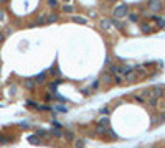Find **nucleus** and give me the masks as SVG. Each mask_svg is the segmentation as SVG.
<instances>
[{
    "mask_svg": "<svg viewBox=\"0 0 165 148\" xmlns=\"http://www.w3.org/2000/svg\"><path fill=\"white\" fill-rule=\"evenodd\" d=\"M112 15H114L116 18H124V16H127V15H129V5H127V4L117 5V7L114 8Z\"/></svg>",
    "mask_w": 165,
    "mask_h": 148,
    "instance_id": "f257e3e1",
    "label": "nucleus"
},
{
    "mask_svg": "<svg viewBox=\"0 0 165 148\" xmlns=\"http://www.w3.org/2000/svg\"><path fill=\"white\" fill-rule=\"evenodd\" d=\"M162 4H164V0H150V2L147 4V7H148L150 12L157 13V12H160L162 10Z\"/></svg>",
    "mask_w": 165,
    "mask_h": 148,
    "instance_id": "f03ea898",
    "label": "nucleus"
},
{
    "mask_svg": "<svg viewBox=\"0 0 165 148\" xmlns=\"http://www.w3.org/2000/svg\"><path fill=\"white\" fill-rule=\"evenodd\" d=\"M111 25H112L111 18H103V20L99 21V28L103 30V31H107V30L111 28Z\"/></svg>",
    "mask_w": 165,
    "mask_h": 148,
    "instance_id": "7ed1b4c3",
    "label": "nucleus"
},
{
    "mask_svg": "<svg viewBox=\"0 0 165 148\" xmlns=\"http://www.w3.org/2000/svg\"><path fill=\"white\" fill-rule=\"evenodd\" d=\"M152 95H155V97H162V95H164V87H162V86H154L152 87Z\"/></svg>",
    "mask_w": 165,
    "mask_h": 148,
    "instance_id": "20e7f679",
    "label": "nucleus"
},
{
    "mask_svg": "<svg viewBox=\"0 0 165 148\" xmlns=\"http://www.w3.org/2000/svg\"><path fill=\"white\" fill-rule=\"evenodd\" d=\"M106 132H109L106 125H103V123H98V125H96V133H98V135H104Z\"/></svg>",
    "mask_w": 165,
    "mask_h": 148,
    "instance_id": "39448f33",
    "label": "nucleus"
},
{
    "mask_svg": "<svg viewBox=\"0 0 165 148\" xmlns=\"http://www.w3.org/2000/svg\"><path fill=\"white\" fill-rule=\"evenodd\" d=\"M111 81H112V74L111 73H104L103 76H101V82H104V84H109Z\"/></svg>",
    "mask_w": 165,
    "mask_h": 148,
    "instance_id": "423d86ee",
    "label": "nucleus"
},
{
    "mask_svg": "<svg viewBox=\"0 0 165 148\" xmlns=\"http://www.w3.org/2000/svg\"><path fill=\"white\" fill-rule=\"evenodd\" d=\"M46 81V73H40L38 76H35V82L37 84H43Z\"/></svg>",
    "mask_w": 165,
    "mask_h": 148,
    "instance_id": "0eeeda50",
    "label": "nucleus"
},
{
    "mask_svg": "<svg viewBox=\"0 0 165 148\" xmlns=\"http://www.w3.org/2000/svg\"><path fill=\"white\" fill-rule=\"evenodd\" d=\"M71 20H73L74 23H79V25H86V18H84V16H78V15H73V16H71Z\"/></svg>",
    "mask_w": 165,
    "mask_h": 148,
    "instance_id": "6e6552de",
    "label": "nucleus"
},
{
    "mask_svg": "<svg viewBox=\"0 0 165 148\" xmlns=\"http://www.w3.org/2000/svg\"><path fill=\"white\" fill-rule=\"evenodd\" d=\"M25 87H27V89H30V90H33L35 89V84H37V82H35V79H25Z\"/></svg>",
    "mask_w": 165,
    "mask_h": 148,
    "instance_id": "1a4fd4ad",
    "label": "nucleus"
},
{
    "mask_svg": "<svg viewBox=\"0 0 165 148\" xmlns=\"http://www.w3.org/2000/svg\"><path fill=\"white\" fill-rule=\"evenodd\" d=\"M124 78H126V81H127V82H132V81H136V79H137V74L132 73V71H129L127 74H124Z\"/></svg>",
    "mask_w": 165,
    "mask_h": 148,
    "instance_id": "9d476101",
    "label": "nucleus"
},
{
    "mask_svg": "<svg viewBox=\"0 0 165 148\" xmlns=\"http://www.w3.org/2000/svg\"><path fill=\"white\" fill-rule=\"evenodd\" d=\"M28 142L32 145H40L41 143V140H40V137H38V135H30L28 137Z\"/></svg>",
    "mask_w": 165,
    "mask_h": 148,
    "instance_id": "9b49d317",
    "label": "nucleus"
},
{
    "mask_svg": "<svg viewBox=\"0 0 165 148\" xmlns=\"http://www.w3.org/2000/svg\"><path fill=\"white\" fill-rule=\"evenodd\" d=\"M56 20H58L56 13H48V16H46V23H55Z\"/></svg>",
    "mask_w": 165,
    "mask_h": 148,
    "instance_id": "f8f14e48",
    "label": "nucleus"
},
{
    "mask_svg": "<svg viewBox=\"0 0 165 148\" xmlns=\"http://www.w3.org/2000/svg\"><path fill=\"white\" fill-rule=\"evenodd\" d=\"M152 18L157 21L159 28H165V20H164V18H159V16H155V15H152Z\"/></svg>",
    "mask_w": 165,
    "mask_h": 148,
    "instance_id": "ddd939ff",
    "label": "nucleus"
},
{
    "mask_svg": "<svg viewBox=\"0 0 165 148\" xmlns=\"http://www.w3.org/2000/svg\"><path fill=\"white\" fill-rule=\"evenodd\" d=\"M73 10H74V8H73V5H71V4H66L65 7H63V12H66V13H73Z\"/></svg>",
    "mask_w": 165,
    "mask_h": 148,
    "instance_id": "4468645a",
    "label": "nucleus"
},
{
    "mask_svg": "<svg viewBox=\"0 0 165 148\" xmlns=\"http://www.w3.org/2000/svg\"><path fill=\"white\" fill-rule=\"evenodd\" d=\"M60 84H61V81H60V79H58V81H55V82H51V84H50V90H56V87L60 86Z\"/></svg>",
    "mask_w": 165,
    "mask_h": 148,
    "instance_id": "2eb2a0df",
    "label": "nucleus"
},
{
    "mask_svg": "<svg viewBox=\"0 0 165 148\" xmlns=\"http://www.w3.org/2000/svg\"><path fill=\"white\" fill-rule=\"evenodd\" d=\"M48 5L51 8H56L58 5H60V0H48Z\"/></svg>",
    "mask_w": 165,
    "mask_h": 148,
    "instance_id": "dca6fc26",
    "label": "nucleus"
},
{
    "mask_svg": "<svg viewBox=\"0 0 165 148\" xmlns=\"http://www.w3.org/2000/svg\"><path fill=\"white\" fill-rule=\"evenodd\" d=\"M140 28H142V31H144V33H150V26H148L147 23H142V26H140Z\"/></svg>",
    "mask_w": 165,
    "mask_h": 148,
    "instance_id": "f3484780",
    "label": "nucleus"
},
{
    "mask_svg": "<svg viewBox=\"0 0 165 148\" xmlns=\"http://www.w3.org/2000/svg\"><path fill=\"white\" fill-rule=\"evenodd\" d=\"M50 73L53 74V76H56V74H60V69H58L56 66H53V68H50Z\"/></svg>",
    "mask_w": 165,
    "mask_h": 148,
    "instance_id": "a211bd4d",
    "label": "nucleus"
},
{
    "mask_svg": "<svg viewBox=\"0 0 165 148\" xmlns=\"http://www.w3.org/2000/svg\"><path fill=\"white\" fill-rule=\"evenodd\" d=\"M37 109H38V110H53L50 105H38Z\"/></svg>",
    "mask_w": 165,
    "mask_h": 148,
    "instance_id": "6ab92c4d",
    "label": "nucleus"
},
{
    "mask_svg": "<svg viewBox=\"0 0 165 148\" xmlns=\"http://www.w3.org/2000/svg\"><path fill=\"white\" fill-rule=\"evenodd\" d=\"M51 133H53L56 138H61V130H56V128H55V130H51Z\"/></svg>",
    "mask_w": 165,
    "mask_h": 148,
    "instance_id": "aec40b11",
    "label": "nucleus"
},
{
    "mask_svg": "<svg viewBox=\"0 0 165 148\" xmlns=\"http://www.w3.org/2000/svg\"><path fill=\"white\" fill-rule=\"evenodd\" d=\"M129 20H131V21H139V15H134V13H131V15H129Z\"/></svg>",
    "mask_w": 165,
    "mask_h": 148,
    "instance_id": "412c9836",
    "label": "nucleus"
},
{
    "mask_svg": "<svg viewBox=\"0 0 165 148\" xmlns=\"http://www.w3.org/2000/svg\"><path fill=\"white\" fill-rule=\"evenodd\" d=\"M109 73H111V74H116V73H117V64H112L111 68H109Z\"/></svg>",
    "mask_w": 165,
    "mask_h": 148,
    "instance_id": "4be33fe9",
    "label": "nucleus"
},
{
    "mask_svg": "<svg viewBox=\"0 0 165 148\" xmlns=\"http://www.w3.org/2000/svg\"><path fill=\"white\" fill-rule=\"evenodd\" d=\"M99 86H101V79H96V81L93 82V89H98Z\"/></svg>",
    "mask_w": 165,
    "mask_h": 148,
    "instance_id": "5701e85b",
    "label": "nucleus"
},
{
    "mask_svg": "<svg viewBox=\"0 0 165 148\" xmlns=\"http://www.w3.org/2000/svg\"><path fill=\"white\" fill-rule=\"evenodd\" d=\"M148 104H150V105H157V97H155V95L148 99Z\"/></svg>",
    "mask_w": 165,
    "mask_h": 148,
    "instance_id": "b1692460",
    "label": "nucleus"
},
{
    "mask_svg": "<svg viewBox=\"0 0 165 148\" xmlns=\"http://www.w3.org/2000/svg\"><path fill=\"white\" fill-rule=\"evenodd\" d=\"M37 23H38V25H43V23H46V16H45V15H43V16H40Z\"/></svg>",
    "mask_w": 165,
    "mask_h": 148,
    "instance_id": "393cba45",
    "label": "nucleus"
},
{
    "mask_svg": "<svg viewBox=\"0 0 165 148\" xmlns=\"http://www.w3.org/2000/svg\"><path fill=\"white\" fill-rule=\"evenodd\" d=\"M37 135L38 137H46V135H48V132H46V130H38Z\"/></svg>",
    "mask_w": 165,
    "mask_h": 148,
    "instance_id": "a878e982",
    "label": "nucleus"
},
{
    "mask_svg": "<svg viewBox=\"0 0 165 148\" xmlns=\"http://www.w3.org/2000/svg\"><path fill=\"white\" fill-rule=\"evenodd\" d=\"M98 123H103V125H107V123H109V119H107V117H103V119L99 120Z\"/></svg>",
    "mask_w": 165,
    "mask_h": 148,
    "instance_id": "bb28decb",
    "label": "nucleus"
},
{
    "mask_svg": "<svg viewBox=\"0 0 165 148\" xmlns=\"http://www.w3.org/2000/svg\"><path fill=\"white\" fill-rule=\"evenodd\" d=\"M84 143H86L84 140H76V142H74V145H76V147H82Z\"/></svg>",
    "mask_w": 165,
    "mask_h": 148,
    "instance_id": "cd10ccee",
    "label": "nucleus"
},
{
    "mask_svg": "<svg viewBox=\"0 0 165 148\" xmlns=\"http://www.w3.org/2000/svg\"><path fill=\"white\" fill-rule=\"evenodd\" d=\"M56 109H58L60 112H68V109H66L65 105H56Z\"/></svg>",
    "mask_w": 165,
    "mask_h": 148,
    "instance_id": "c85d7f7f",
    "label": "nucleus"
},
{
    "mask_svg": "<svg viewBox=\"0 0 165 148\" xmlns=\"http://www.w3.org/2000/svg\"><path fill=\"white\" fill-rule=\"evenodd\" d=\"M27 105H33V107H38L37 102H33V100H27Z\"/></svg>",
    "mask_w": 165,
    "mask_h": 148,
    "instance_id": "c756f323",
    "label": "nucleus"
},
{
    "mask_svg": "<svg viewBox=\"0 0 165 148\" xmlns=\"http://www.w3.org/2000/svg\"><path fill=\"white\" fill-rule=\"evenodd\" d=\"M66 138H68V140H74V135H73V132H70V133L66 135Z\"/></svg>",
    "mask_w": 165,
    "mask_h": 148,
    "instance_id": "7c9ffc66",
    "label": "nucleus"
},
{
    "mask_svg": "<svg viewBox=\"0 0 165 148\" xmlns=\"http://www.w3.org/2000/svg\"><path fill=\"white\" fill-rule=\"evenodd\" d=\"M0 142H2V143H7L8 138H7V137H0Z\"/></svg>",
    "mask_w": 165,
    "mask_h": 148,
    "instance_id": "2f4dec72",
    "label": "nucleus"
},
{
    "mask_svg": "<svg viewBox=\"0 0 165 148\" xmlns=\"http://www.w3.org/2000/svg\"><path fill=\"white\" fill-rule=\"evenodd\" d=\"M20 125H22V127H30V123H28V122H22Z\"/></svg>",
    "mask_w": 165,
    "mask_h": 148,
    "instance_id": "473e14b6",
    "label": "nucleus"
},
{
    "mask_svg": "<svg viewBox=\"0 0 165 148\" xmlns=\"http://www.w3.org/2000/svg\"><path fill=\"white\" fill-rule=\"evenodd\" d=\"M4 18H5V13H4V12H0V21L4 20Z\"/></svg>",
    "mask_w": 165,
    "mask_h": 148,
    "instance_id": "72a5a7b5",
    "label": "nucleus"
},
{
    "mask_svg": "<svg viewBox=\"0 0 165 148\" xmlns=\"http://www.w3.org/2000/svg\"><path fill=\"white\" fill-rule=\"evenodd\" d=\"M160 120H162V122H165V114H162V115H160Z\"/></svg>",
    "mask_w": 165,
    "mask_h": 148,
    "instance_id": "f704fd0d",
    "label": "nucleus"
},
{
    "mask_svg": "<svg viewBox=\"0 0 165 148\" xmlns=\"http://www.w3.org/2000/svg\"><path fill=\"white\" fill-rule=\"evenodd\" d=\"M4 40H5V36L2 35V33H0V41H4Z\"/></svg>",
    "mask_w": 165,
    "mask_h": 148,
    "instance_id": "c9c22d12",
    "label": "nucleus"
},
{
    "mask_svg": "<svg viewBox=\"0 0 165 148\" xmlns=\"http://www.w3.org/2000/svg\"><path fill=\"white\" fill-rule=\"evenodd\" d=\"M8 0H0V4H7Z\"/></svg>",
    "mask_w": 165,
    "mask_h": 148,
    "instance_id": "e433bc0d",
    "label": "nucleus"
},
{
    "mask_svg": "<svg viewBox=\"0 0 165 148\" xmlns=\"http://www.w3.org/2000/svg\"><path fill=\"white\" fill-rule=\"evenodd\" d=\"M63 2H66V4H70V2H71V0H63Z\"/></svg>",
    "mask_w": 165,
    "mask_h": 148,
    "instance_id": "4c0bfd02",
    "label": "nucleus"
},
{
    "mask_svg": "<svg viewBox=\"0 0 165 148\" xmlns=\"http://www.w3.org/2000/svg\"><path fill=\"white\" fill-rule=\"evenodd\" d=\"M107 2H117V0H107Z\"/></svg>",
    "mask_w": 165,
    "mask_h": 148,
    "instance_id": "58836bf2",
    "label": "nucleus"
},
{
    "mask_svg": "<svg viewBox=\"0 0 165 148\" xmlns=\"http://www.w3.org/2000/svg\"><path fill=\"white\" fill-rule=\"evenodd\" d=\"M164 92H165V89H164ZM164 95H165V94H164Z\"/></svg>",
    "mask_w": 165,
    "mask_h": 148,
    "instance_id": "ea45409f",
    "label": "nucleus"
},
{
    "mask_svg": "<svg viewBox=\"0 0 165 148\" xmlns=\"http://www.w3.org/2000/svg\"><path fill=\"white\" fill-rule=\"evenodd\" d=\"M164 2H165V0H164Z\"/></svg>",
    "mask_w": 165,
    "mask_h": 148,
    "instance_id": "a19ab883",
    "label": "nucleus"
}]
</instances>
